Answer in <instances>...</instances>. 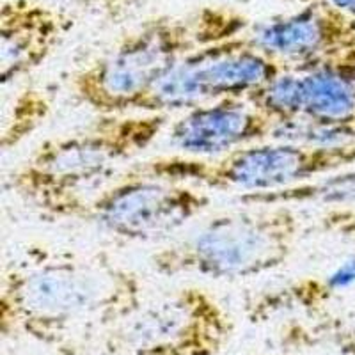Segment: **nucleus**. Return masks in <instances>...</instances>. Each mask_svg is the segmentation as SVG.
<instances>
[{
    "label": "nucleus",
    "instance_id": "obj_4",
    "mask_svg": "<svg viewBox=\"0 0 355 355\" xmlns=\"http://www.w3.org/2000/svg\"><path fill=\"white\" fill-rule=\"evenodd\" d=\"M304 220L293 206H249L222 214L185 239L153 252L150 265L166 277L249 279L268 274L295 254Z\"/></svg>",
    "mask_w": 355,
    "mask_h": 355
},
{
    "label": "nucleus",
    "instance_id": "obj_2",
    "mask_svg": "<svg viewBox=\"0 0 355 355\" xmlns=\"http://www.w3.org/2000/svg\"><path fill=\"white\" fill-rule=\"evenodd\" d=\"M169 119L166 114L100 116L85 132L37 146L11 174L9 187L49 217L80 218L101 180L150 148Z\"/></svg>",
    "mask_w": 355,
    "mask_h": 355
},
{
    "label": "nucleus",
    "instance_id": "obj_15",
    "mask_svg": "<svg viewBox=\"0 0 355 355\" xmlns=\"http://www.w3.org/2000/svg\"><path fill=\"white\" fill-rule=\"evenodd\" d=\"M329 284H331L334 290H341L347 284L355 283V254L352 256L350 261H347V265H343L339 270H336L334 274L327 277Z\"/></svg>",
    "mask_w": 355,
    "mask_h": 355
},
{
    "label": "nucleus",
    "instance_id": "obj_14",
    "mask_svg": "<svg viewBox=\"0 0 355 355\" xmlns=\"http://www.w3.org/2000/svg\"><path fill=\"white\" fill-rule=\"evenodd\" d=\"M245 100L277 126L290 125L302 117V80L297 69H284L279 77L247 94Z\"/></svg>",
    "mask_w": 355,
    "mask_h": 355
},
{
    "label": "nucleus",
    "instance_id": "obj_11",
    "mask_svg": "<svg viewBox=\"0 0 355 355\" xmlns=\"http://www.w3.org/2000/svg\"><path fill=\"white\" fill-rule=\"evenodd\" d=\"M62 34V20L50 9L31 2H12L2 12L0 82L12 84L40 68Z\"/></svg>",
    "mask_w": 355,
    "mask_h": 355
},
{
    "label": "nucleus",
    "instance_id": "obj_8",
    "mask_svg": "<svg viewBox=\"0 0 355 355\" xmlns=\"http://www.w3.org/2000/svg\"><path fill=\"white\" fill-rule=\"evenodd\" d=\"M210 205V196L199 187L130 171L89 199L80 220L119 239L144 242L182 230Z\"/></svg>",
    "mask_w": 355,
    "mask_h": 355
},
{
    "label": "nucleus",
    "instance_id": "obj_12",
    "mask_svg": "<svg viewBox=\"0 0 355 355\" xmlns=\"http://www.w3.org/2000/svg\"><path fill=\"white\" fill-rule=\"evenodd\" d=\"M302 80V117L315 125L355 130V85L334 62L297 69Z\"/></svg>",
    "mask_w": 355,
    "mask_h": 355
},
{
    "label": "nucleus",
    "instance_id": "obj_13",
    "mask_svg": "<svg viewBox=\"0 0 355 355\" xmlns=\"http://www.w3.org/2000/svg\"><path fill=\"white\" fill-rule=\"evenodd\" d=\"M245 206H299V205H355V167L338 171L293 189L268 194L240 196Z\"/></svg>",
    "mask_w": 355,
    "mask_h": 355
},
{
    "label": "nucleus",
    "instance_id": "obj_16",
    "mask_svg": "<svg viewBox=\"0 0 355 355\" xmlns=\"http://www.w3.org/2000/svg\"><path fill=\"white\" fill-rule=\"evenodd\" d=\"M331 62H334L341 71L354 82L355 85V44L348 46L347 50H343L341 53L334 55L332 59H329Z\"/></svg>",
    "mask_w": 355,
    "mask_h": 355
},
{
    "label": "nucleus",
    "instance_id": "obj_19",
    "mask_svg": "<svg viewBox=\"0 0 355 355\" xmlns=\"http://www.w3.org/2000/svg\"><path fill=\"white\" fill-rule=\"evenodd\" d=\"M354 128H355V125H354Z\"/></svg>",
    "mask_w": 355,
    "mask_h": 355
},
{
    "label": "nucleus",
    "instance_id": "obj_3",
    "mask_svg": "<svg viewBox=\"0 0 355 355\" xmlns=\"http://www.w3.org/2000/svg\"><path fill=\"white\" fill-rule=\"evenodd\" d=\"M242 20L205 11L187 20H157L78 69L69 80L73 96L98 116L132 114L166 73L190 53L234 40Z\"/></svg>",
    "mask_w": 355,
    "mask_h": 355
},
{
    "label": "nucleus",
    "instance_id": "obj_6",
    "mask_svg": "<svg viewBox=\"0 0 355 355\" xmlns=\"http://www.w3.org/2000/svg\"><path fill=\"white\" fill-rule=\"evenodd\" d=\"M234 323L210 291L183 286L144 300L101 347L109 355H220Z\"/></svg>",
    "mask_w": 355,
    "mask_h": 355
},
{
    "label": "nucleus",
    "instance_id": "obj_17",
    "mask_svg": "<svg viewBox=\"0 0 355 355\" xmlns=\"http://www.w3.org/2000/svg\"><path fill=\"white\" fill-rule=\"evenodd\" d=\"M325 4L334 9V11L355 20V0H325Z\"/></svg>",
    "mask_w": 355,
    "mask_h": 355
},
{
    "label": "nucleus",
    "instance_id": "obj_1",
    "mask_svg": "<svg viewBox=\"0 0 355 355\" xmlns=\"http://www.w3.org/2000/svg\"><path fill=\"white\" fill-rule=\"evenodd\" d=\"M142 302L141 277L103 252L31 249L6 266L0 332L73 354L101 343Z\"/></svg>",
    "mask_w": 355,
    "mask_h": 355
},
{
    "label": "nucleus",
    "instance_id": "obj_5",
    "mask_svg": "<svg viewBox=\"0 0 355 355\" xmlns=\"http://www.w3.org/2000/svg\"><path fill=\"white\" fill-rule=\"evenodd\" d=\"M350 167H355V142L309 146L274 139L214 158L164 155L132 171L199 189L254 196L293 189Z\"/></svg>",
    "mask_w": 355,
    "mask_h": 355
},
{
    "label": "nucleus",
    "instance_id": "obj_9",
    "mask_svg": "<svg viewBox=\"0 0 355 355\" xmlns=\"http://www.w3.org/2000/svg\"><path fill=\"white\" fill-rule=\"evenodd\" d=\"M274 125L245 98H222L182 112L169 123L167 139L180 155L214 158L263 142Z\"/></svg>",
    "mask_w": 355,
    "mask_h": 355
},
{
    "label": "nucleus",
    "instance_id": "obj_7",
    "mask_svg": "<svg viewBox=\"0 0 355 355\" xmlns=\"http://www.w3.org/2000/svg\"><path fill=\"white\" fill-rule=\"evenodd\" d=\"M288 69L249 40L210 44L185 57L141 98L132 114L185 112L222 98H245Z\"/></svg>",
    "mask_w": 355,
    "mask_h": 355
},
{
    "label": "nucleus",
    "instance_id": "obj_10",
    "mask_svg": "<svg viewBox=\"0 0 355 355\" xmlns=\"http://www.w3.org/2000/svg\"><path fill=\"white\" fill-rule=\"evenodd\" d=\"M250 43L290 69L329 61L355 44L354 20L329 6L263 25Z\"/></svg>",
    "mask_w": 355,
    "mask_h": 355
},
{
    "label": "nucleus",
    "instance_id": "obj_18",
    "mask_svg": "<svg viewBox=\"0 0 355 355\" xmlns=\"http://www.w3.org/2000/svg\"><path fill=\"white\" fill-rule=\"evenodd\" d=\"M354 41H355V20H354Z\"/></svg>",
    "mask_w": 355,
    "mask_h": 355
}]
</instances>
